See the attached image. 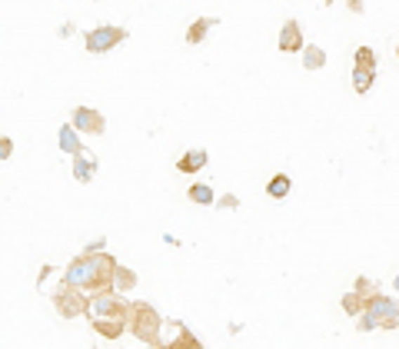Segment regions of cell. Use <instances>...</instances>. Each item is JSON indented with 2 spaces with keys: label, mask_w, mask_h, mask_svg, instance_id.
<instances>
[{
  "label": "cell",
  "mask_w": 399,
  "mask_h": 349,
  "mask_svg": "<svg viewBox=\"0 0 399 349\" xmlns=\"http://www.w3.org/2000/svg\"><path fill=\"white\" fill-rule=\"evenodd\" d=\"M117 270H120V263L113 260L110 253H80L67 266L60 283L84 289L87 296H100V293H113L117 289Z\"/></svg>",
  "instance_id": "cell-1"
},
{
  "label": "cell",
  "mask_w": 399,
  "mask_h": 349,
  "mask_svg": "<svg viewBox=\"0 0 399 349\" xmlns=\"http://www.w3.org/2000/svg\"><path fill=\"white\" fill-rule=\"evenodd\" d=\"M87 320L103 339H117V336H124V329H130V303L120 299L117 289L90 296Z\"/></svg>",
  "instance_id": "cell-2"
},
{
  "label": "cell",
  "mask_w": 399,
  "mask_h": 349,
  "mask_svg": "<svg viewBox=\"0 0 399 349\" xmlns=\"http://www.w3.org/2000/svg\"><path fill=\"white\" fill-rule=\"evenodd\" d=\"M360 333H373V329H399V299L376 293L366 299V312L356 320Z\"/></svg>",
  "instance_id": "cell-3"
},
{
  "label": "cell",
  "mask_w": 399,
  "mask_h": 349,
  "mask_svg": "<svg viewBox=\"0 0 399 349\" xmlns=\"http://www.w3.org/2000/svg\"><path fill=\"white\" fill-rule=\"evenodd\" d=\"M160 312L150 306L147 299H137V303H130V333L140 339V343H147L150 349H166V343L160 339Z\"/></svg>",
  "instance_id": "cell-4"
},
{
  "label": "cell",
  "mask_w": 399,
  "mask_h": 349,
  "mask_svg": "<svg viewBox=\"0 0 399 349\" xmlns=\"http://www.w3.org/2000/svg\"><path fill=\"white\" fill-rule=\"evenodd\" d=\"M53 310L60 312L63 320H77V316H87V310H90V296L84 293V289L60 283V289L53 293Z\"/></svg>",
  "instance_id": "cell-5"
},
{
  "label": "cell",
  "mask_w": 399,
  "mask_h": 349,
  "mask_svg": "<svg viewBox=\"0 0 399 349\" xmlns=\"http://www.w3.org/2000/svg\"><path fill=\"white\" fill-rule=\"evenodd\" d=\"M124 40H126L124 27L103 24V27H93V30L84 34V47H87V53H107V50H113L117 44H124Z\"/></svg>",
  "instance_id": "cell-6"
},
{
  "label": "cell",
  "mask_w": 399,
  "mask_h": 349,
  "mask_svg": "<svg viewBox=\"0 0 399 349\" xmlns=\"http://www.w3.org/2000/svg\"><path fill=\"white\" fill-rule=\"evenodd\" d=\"M70 126H74L77 133H90V137H100L103 130H107V120H103V113L93 110V107H77L70 113Z\"/></svg>",
  "instance_id": "cell-7"
},
{
  "label": "cell",
  "mask_w": 399,
  "mask_h": 349,
  "mask_svg": "<svg viewBox=\"0 0 399 349\" xmlns=\"http://www.w3.org/2000/svg\"><path fill=\"white\" fill-rule=\"evenodd\" d=\"M280 50L283 53H303L306 50V40H303V30H299L296 17H289L287 24L280 27Z\"/></svg>",
  "instance_id": "cell-8"
},
{
  "label": "cell",
  "mask_w": 399,
  "mask_h": 349,
  "mask_svg": "<svg viewBox=\"0 0 399 349\" xmlns=\"http://www.w3.org/2000/svg\"><path fill=\"white\" fill-rule=\"evenodd\" d=\"M207 160H210L207 150H187V153L176 160V170H180V173H200V170L207 166Z\"/></svg>",
  "instance_id": "cell-9"
},
{
  "label": "cell",
  "mask_w": 399,
  "mask_h": 349,
  "mask_svg": "<svg viewBox=\"0 0 399 349\" xmlns=\"http://www.w3.org/2000/svg\"><path fill=\"white\" fill-rule=\"evenodd\" d=\"M57 140H60V150L67 153V157H84V143H80V137H77V130L70 124L60 126V133H57Z\"/></svg>",
  "instance_id": "cell-10"
},
{
  "label": "cell",
  "mask_w": 399,
  "mask_h": 349,
  "mask_svg": "<svg viewBox=\"0 0 399 349\" xmlns=\"http://www.w3.org/2000/svg\"><path fill=\"white\" fill-rule=\"evenodd\" d=\"M210 27H216V17H197L187 27V44H203V37L210 34Z\"/></svg>",
  "instance_id": "cell-11"
},
{
  "label": "cell",
  "mask_w": 399,
  "mask_h": 349,
  "mask_svg": "<svg viewBox=\"0 0 399 349\" xmlns=\"http://www.w3.org/2000/svg\"><path fill=\"white\" fill-rule=\"evenodd\" d=\"M289 190H293V180H289L287 173H276V176H270V183H266V197L270 199H287Z\"/></svg>",
  "instance_id": "cell-12"
},
{
  "label": "cell",
  "mask_w": 399,
  "mask_h": 349,
  "mask_svg": "<svg viewBox=\"0 0 399 349\" xmlns=\"http://www.w3.org/2000/svg\"><path fill=\"white\" fill-rule=\"evenodd\" d=\"M339 306H343V310H346L353 320H360L362 312H366V296H362V293H356V289H349V293H343Z\"/></svg>",
  "instance_id": "cell-13"
},
{
  "label": "cell",
  "mask_w": 399,
  "mask_h": 349,
  "mask_svg": "<svg viewBox=\"0 0 399 349\" xmlns=\"http://www.w3.org/2000/svg\"><path fill=\"white\" fill-rule=\"evenodd\" d=\"M166 349H203L200 346V339L190 333L183 323H176V336H174V343H166Z\"/></svg>",
  "instance_id": "cell-14"
},
{
  "label": "cell",
  "mask_w": 399,
  "mask_h": 349,
  "mask_svg": "<svg viewBox=\"0 0 399 349\" xmlns=\"http://www.w3.org/2000/svg\"><path fill=\"white\" fill-rule=\"evenodd\" d=\"M303 67H306V70H323L326 67V50L316 47V44H306V50H303Z\"/></svg>",
  "instance_id": "cell-15"
},
{
  "label": "cell",
  "mask_w": 399,
  "mask_h": 349,
  "mask_svg": "<svg viewBox=\"0 0 399 349\" xmlns=\"http://www.w3.org/2000/svg\"><path fill=\"white\" fill-rule=\"evenodd\" d=\"M97 160H90V157H77L74 160V176L80 180V183H90L93 180V173H97Z\"/></svg>",
  "instance_id": "cell-16"
},
{
  "label": "cell",
  "mask_w": 399,
  "mask_h": 349,
  "mask_svg": "<svg viewBox=\"0 0 399 349\" xmlns=\"http://www.w3.org/2000/svg\"><path fill=\"white\" fill-rule=\"evenodd\" d=\"M353 67H356V70H373L376 74V50L373 47H356V53H353Z\"/></svg>",
  "instance_id": "cell-17"
},
{
  "label": "cell",
  "mask_w": 399,
  "mask_h": 349,
  "mask_svg": "<svg viewBox=\"0 0 399 349\" xmlns=\"http://www.w3.org/2000/svg\"><path fill=\"white\" fill-rule=\"evenodd\" d=\"M190 203H200V206H213V190L207 187V183H193V187L187 190Z\"/></svg>",
  "instance_id": "cell-18"
},
{
  "label": "cell",
  "mask_w": 399,
  "mask_h": 349,
  "mask_svg": "<svg viewBox=\"0 0 399 349\" xmlns=\"http://www.w3.org/2000/svg\"><path fill=\"white\" fill-rule=\"evenodd\" d=\"M373 80H376L373 70H356V67H353V90H356L360 97H362V93H369Z\"/></svg>",
  "instance_id": "cell-19"
},
{
  "label": "cell",
  "mask_w": 399,
  "mask_h": 349,
  "mask_svg": "<svg viewBox=\"0 0 399 349\" xmlns=\"http://www.w3.org/2000/svg\"><path fill=\"white\" fill-rule=\"evenodd\" d=\"M137 287V273L130 270V266H120L117 270V293H126V289Z\"/></svg>",
  "instance_id": "cell-20"
},
{
  "label": "cell",
  "mask_w": 399,
  "mask_h": 349,
  "mask_svg": "<svg viewBox=\"0 0 399 349\" xmlns=\"http://www.w3.org/2000/svg\"><path fill=\"white\" fill-rule=\"evenodd\" d=\"M353 289H356V293H362L366 299L379 293V289H376V283H373V279H366V276H356V287H353Z\"/></svg>",
  "instance_id": "cell-21"
},
{
  "label": "cell",
  "mask_w": 399,
  "mask_h": 349,
  "mask_svg": "<svg viewBox=\"0 0 399 349\" xmlns=\"http://www.w3.org/2000/svg\"><path fill=\"white\" fill-rule=\"evenodd\" d=\"M11 147H13L11 137H4V140H0V160H11Z\"/></svg>",
  "instance_id": "cell-22"
},
{
  "label": "cell",
  "mask_w": 399,
  "mask_h": 349,
  "mask_svg": "<svg viewBox=\"0 0 399 349\" xmlns=\"http://www.w3.org/2000/svg\"><path fill=\"white\" fill-rule=\"evenodd\" d=\"M346 7H349V11H353V13H362V7H366V4H362V0H349Z\"/></svg>",
  "instance_id": "cell-23"
},
{
  "label": "cell",
  "mask_w": 399,
  "mask_h": 349,
  "mask_svg": "<svg viewBox=\"0 0 399 349\" xmlns=\"http://www.w3.org/2000/svg\"><path fill=\"white\" fill-rule=\"evenodd\" d=\"M216 206H230V210H233V206H237V197H223Z\"/></svg>",
  "instance_id": "cell-24"
},
{
  "label": "cell",
  "mask_w": 399,
  "mask_h": 349,
  "mask_svg": "<svg viewBox=\"0 0 399 349\" xmlns=\"http://www.w3.org/2000/svg\"><path fill=\"white\" fill-rule=\"evenodd\" d=\"M396 289H399V276H396Z\"/></svg>",
  "instance_id": "cell-25"
},
{
  "label": "cell",
  "mask_w": 399,
  "mask_h": 349,
  "mask_svg": "<svg viewBox=\"0 0 399 349\" xmlns=\"http://www.w3.org/2000/svg\"><path fill=\"white\" fill-rule=\"evenodd\" d=\"M396 57H399V47H396Z\"/></svg>",
  "instance_id": "cell-26"
}]
</instances>
